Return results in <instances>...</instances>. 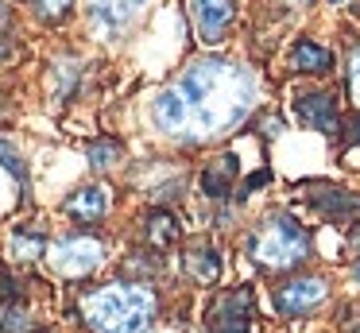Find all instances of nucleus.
I'll return each mask as SVG.
<instances>
[{"label":"nucleus","instance_id":"obj_15","mask_svg":"<svg viewBox=\"0 0 360 333\" xmlns=\"http://www.w3.org/2000/svg\"><path fill=\"white\" fill-rule=\"evenodd\" d=\"M290 62H295L298 74H329L333 70V51L314 39H298L295 51H290Z\"/></svg>","mask_w":360,"mask_h":333},{"label":"nucleus","instance_id":"obj_16","mask_svg":"<svg viewBox=\"0 0 360 333\" xmlns=\"http://www.w3.org/2000/svg\"><path fill=\"white\" fill-rule=\"evenodd\" d=\"M148 240L155 248H167V244H174L179 240V217L174 213H167V209H155V213L148 217Z\"/></svg>","mask_w":360,"mask_h":333},{"label":"nucleus","instance_id":"obj_25","mask_svg":"<svg viewBox=\"0 0 360 333\" xmlns=\"http://www.w3.org/2000/svg\"><path fill=\"white\" fill-rule=\"evenodd\" d=\"M0 333H4V329H0Z\"/></svg>","mask_w":360,"mask_h":333},{"label":"nucleus","instance_id":"obj_22","mask_svg":"<svg viewBox=\"0 0 360 333\" xmlns=\"http://www.w3.org/2000/svg\"><path fill=\"white\" fill-rule=\"evenodd\" d=\"M259 128H264V136H279V120H264Z\"/></svg>","mask_w":360,"mask_h":333},{"label":"nucleus","instance_id":"obj_12","mask_svg":"<svg viewBox=\"0 0 360 333\" xmlns=\"http://www.w3.org/2000/svg\"><path fill=\"white\" fill-rule=\"evenodd\" d=\"M236 175H240V163H236L233 151H225V155H217V159L202 170V190L210 194V198H229V194H233Z\"/></svg>","mask_w":360,"mask_h":333},{"label":"nucleus","instance_id":"obj_21","mask_svg":"<svg viewBox=\"0 0 360 333\" xmlns=\"http://www.w3.org/2000/svg\"><path fill=\"white\" fill-rule=\"evenodd\" d=\"M349 93H352V101H356V108H360V46L352 51V62H349Z\"/></svg>","mask_w":360,"mask_h":333},{"label":"nucleus","instance_id":"obj_9","mask_svg":"<svg viewBox=\"0 0 360 333\" xmlns=\"http://www.w3.org/2000/svg\"><path fill=\"white\" fill-rule=\"evenodd\" d=\"M151 116L155 124L167 132V136H182L190 128V108H186V97L179 89H163L155 101H151Z\"/></svg>","mask_w":360,"mask_h":333},{"label":"nucleus","instance_id":"obj_11","mask_svg":"<svg viewBox=\"0 0 360 333\" xmlns=\"http://www.w3.org/2000/svg\"><path fill=\"white\" fill-rule=\"evenodd\" d=\"M182 263H186V275L194 279L198 287L217 283V275H221V256H217V248L205 244V240L190 244V248H186V256H182Z\"/></svg>","mask_w":360,"mask_h":333},{"label":"nucleus","instance_id":"obj_20","mask_svg":"<svg viewBox=\"0 0 360 333\" xmlns=\"http://www.w3.org/2000/svg\"><path fill=\"white\" fill-rule=\"evenodd\" d=\"M74 0H35V8L43 12V20H63L66 12H70Z\"/></svg>","mask_w":360,"mask_h":333},{"label":"nucleus","instance_id":"obj_23","mask_svg":"<svg viewBox=\"0 0 360 333\" xmlns=\"http://www.w3.org/2000/svg\"><path fill=\"white\" fill-rule=\"evenodd\" d=\"M349 132H352V139H360V116L352 120V128H349Z\"/></svg>","mask_w":360,"mask_h":333},{"label":"nucleus","instance_id":"obj_2","mask_svg":"<svg viewBox=\"0 0 360 333\" xmlns=\"http://www.w3.org/2000/svg\"><path fill=\"white\" fill-rule=\"evenodd\" d=\"M155 310L159 302L148 283H109L82 302L94 333H143L155 322Z\"/></svg>","mask_w":360,"mask_h":333},{"label":"nucleus","instance_id":"obj_6","mask_svg":"<svg viewBox=\"0 0 360 333\" xmlns=\"http://www.w3.org/2000/svg\"><path fill=\"white\" fill-rule=\"evenodd\" d=\"M252 325V291H225L213 299V306L205 310V329L210 333H248Z\"/></svg>","mask_w":360,"mask_h":333},{"label":"nucleus","instance_id":"obj_24","mask_svg":"<svg viewBox=\"0 0 360 333\" xmlns=\"http://www.w3.org/2000/svg\"><path fill=\"white\" fill-rule=\"evenodd\" d=\"M0 20H4V0H0Z\"/></svg>","mask_w":360,"mask_h":333},{"label":"nucleus","instance_id":"obj_14","mask_svg":"<svg viewBox=\"0 0 360 333\" xmlns=\"http://www.w3.org/2000/svg\"><path fill=\"white\" fill-rule=\"evenodd\" d=\"M105 209H109V190L105 186H82L66 198V213L74 221H101Z\"/></svg>","mask_w":360,"mask_h":333},{"label":"nucleus","instance_id":"obj_19","mask_svg":"<svg viewBox=\"0 0 360 333\" xmlns=\"http://www.w3.org/2000/svg\"><path fill=\"white\" fill-rule=\"evenodd\" d=\"M0 167H8L12 175L20 178V182H27V167H24V159H20V151L8 144V139L0 136Z\"/></svg>","mask_w":360,"mask_h":333},{"label":"nucleus","instance_id":"obj_7","mask_svg":"<svg viewBox=\"0 0 360 333\" xmlns=\"http://www.w3.org/2000/svg\"><path fill=\"white\" fill-rule=\"evenodd\" d=\"M295 116L314 132H326V136H337L341 132V116H337V97L329 89L318 93H302L295 97Z\"/></svg>","mask_w":360,"mask_h":333},{"label":"nucleus","instance_id":"obj_13","mask_svg":"<svg viewBox=\"0 0 360 333\" xmlns=\"http://www.w3.org/2000/svg\"><path fill=\"white\" fill-rule=\"evenodd\" d=\"M310 201L321 209L326 217H333V221H341V225H349V221H356L360 217V198L356 194H349V190H333V186H321L318 194H310Z\"/></svg>","mask_w":360,"mask_h":333},{"label":"nucleus","instance_id":"obj_4","mask_svg":"<svg viewBox=\"0 0 360 333\" xmlns=\"http://www.w3.org/2000/svg\"><path fill=\"white\" fill-rule=\"evenodd\" d=\"M101 260H105V244L97 237H82V232L63 237L55 248H51V268H55L58 275H66V279L89 275V271L101 268Z\"/></svg>","mask_w":360,"mask_h":333},{"label":"nucleus","instance_id":"obj_8","mask_svg":"<svg viewBox=\"0 0 360 333\" xmlns=\"http://www.w3.org/2000/svg\"><path fill=\"white\" fill-rule=\"evenodd\" d=\"M190 12H194L198 35H202L205 43H217L236 15V0H190Z\"/></svg>","mask_w":360,"mask_h":333},{"label":"nucleus","instance_id":"obj_17","mask_svg":"<svg viewBox=\"0 0 360 333\" xmlns=\"http://www.w3.org/2000/svg\"><path fill=\"white\" fill-rule=\"evenodd\" d=\"M43 248H47V237H43L39 229L20 225V229L12 232V256H16V260H39Z\"/></svg>","mask_w":360,"mask_h":333},{"label":"nucleus","instance_id":"obj_10","mask_svg":"<svg viewBox=\"0 0 360 333\" xmlns=\"http://www.w3.org/2000/svg\"><path fill=\"white\" fill-rule=\"evenodd\" d=\"M148 4V0H94L89 4V15H94V23L101 31H109V35H117V31H124L128 23L136 20V12Z\"/></svg>","mask_w":360,"mask_h":333},{"label":"nucleus","instance_id":"obj_18","mask_svg":"<svg viewBox=\"0 0 360 333\" xmlns=\"http://www.w3.org/2000/svg\"><path fill=\"white\" fill-rule=\"evenodd\" d=\"M86 155H89V167L94 170H109V167H117V159H120V144L117 139H94V144L86 147Z\"/></svg>","mask_w":360,"mask_h":333},{"label":"nucleus","instance_id":"obj_1","mask_svg":"<svg viewBox=\"0 0 360 333\" xmlns=\"http://www.w3.org/2000/svg\"><path fill=\"white\" fill-rule=\"evenodd\" d=\"M179 93L186 97L190 124L198 136H229L244 116L252 113V77L236 62L202 58L186 66Z\"/></svg>","mask_w":360,"mask_h":333},{"label":"nucleus","instance_id":"obj_3","mask_svg":"<svg viewBox=\"0 0 360 333\" xmlns=\"http://www.w3.org/2000/svg\"><path fill=\"white\" fill-rule=\"evenodd\" d=\"M248 252L256 256L264 268H275V271L295 268V263H302L306 256H310V232H306L290 213H271L256 225V232H252V240H248Z\"/></svg>","mask_w":360,"mask_h":333},{"label":"nucleus","instance_id":"obj_5","mask_svg":"<svg viewBox=\"0 0 360 333\" xmlns=\"http://www.w3.org/2000/svg\"><path fill=\"white\" fill-rule=\"evenodd\" d=\"M329 294V283L321 275H295L287 283L275 287V306L283 318H302L310 310H318Z\"/></svg>","mask_w":360,"mask_h":333}]
</instances>
